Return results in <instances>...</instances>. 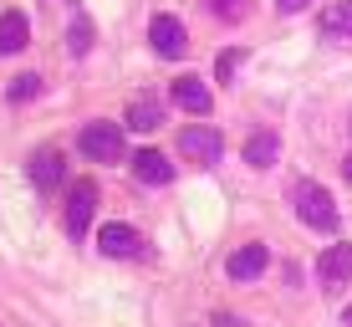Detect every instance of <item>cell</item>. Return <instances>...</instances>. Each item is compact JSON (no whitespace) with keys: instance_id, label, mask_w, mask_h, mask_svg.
I'll return each mask as SVG.
<instances>
[{"instance_id":"15","label":"cell","mask_w":352,"mask_h":327,"mask_svg":"<svg viewBox=\"0 0 352 327\" xmlns=\"http://www.w3.org/2000/svg\"><path fill=\"white\" fill-rule=\"evenodd\" d=\"M159 123H164V103L159 98H138V103L128 107V128L133 133H153Z\"/></svg>"},{"instance_id":"1","label":"cell","mask_w":352,"mask_h":327,"mask_svg":"<svg viewBox=\"0 0 352 327\" xmlns=\"http://www.w3.org/2000/svg\"><path fill=\"white\" fill-rule=\"evenodd\" d=\"M77 149L87 154V159H97V164H118L128 154V143H123V128H118V123L97 118V123H87L77 133Z\"/></svg>"},{"instance_id":"6","label":"cell","mask_w":352,"mask_h":327,"mask_svg":"<svg viewBox=\"0 0 352 327\" xmlns=\"http://www.w3.org/2000/svg\"><path fill=\"white\" fill-rule=\"evenodd\" d=\"M148 41H153L159 56H168V62H179V56L189 52V36H184V21H179V16H153Z\"/></svg>"},{"instance_id":"14","label":"cell","mask_w":352,"mask_h":327,"mask_svg":"<svg viewBox=\"0 0 352 327\" xmlns=\"http://www.w3.org/2000/svg\"><path fill=\"white\" fill-rule=\"evenodd\" d=\"M26 41H31V26H26V16L21 10H6L0 16V52H26Z\"/></svg>"},{"instance_id":"13","label":"cell","mask_w":352,"mask_h":327,"mask_svg":"<svg viewBox=\"0 0 352 327\" xmlns=\"http://www.w3.org/2000/svg\"><path fill=\"white\" fill-rule=\"evenodd\" d=\"M276 154H281V138H276L271 128L250 133V143H245V164H250V169H271V164H276Z\"/></svg>"},{"instance_id":"18","label":"cell","mask_w":352,"mask_h":327,"mask_svg":"<svg viewBox=\"0 0 352 327\" xmlns=\"http://www.w3.org/2000/svg\"><path fill=\"white\" fill-rule=\"evenodd\" d=\"M10 103H31V98H41V77L36 72H26V77H16L10 82V92H6Z\"/></svg>"},{"instance_id":"23","label":"cell","mask_w":352,"mask_h":327,"mask_svg":"<svg viewBox=\"0 0 352 327\" xmlns=\"http://www.w3.org/2000/svg\"><path fill=\"white\" fill-rule=\"evenodd\" d=\"M342 322H347V327H352V307H347V312H342Z\"/></svg>"},{"instance_id":"21","label":"cell","mask_w":352,"mask_h":327,"mask_svg":"<svg viewBox=\"0 0 352 327\" xmlns=\"http://www.w3.org/2000/svg\"><path fill=\"white\" fill-rule=\"evenodd\" d=\"M214 327H245L240 317H230V312H214Z\"/></svg>"},{"instance_id":"17","label":"cell","mask_w":352,"mask_h":327,"mask_svg":"<svg viewBox=\"0 0 352 327\" xmlns=\"http://www.w3.org/2000/svg\"><path fill=\"white\" fill-rule=\"evenodd\" d=\"M67 52H72V56H87V52H92V21H87V16L72 21V31H67Z\"/></svg>"},{"instance_id":"10","label":"cell","mask_w":352,"mask_h":327,"mask_svg":"<svg viewBox=\"0 0 352 327\" xmlns=\"http://www.w3.org/2000/svg\"><path fill=\"white\" fill-rule=\"evenodd\" d=\"M265 261H271V251H265V246H240L235 256L225 261V271L235 276V282H256V276L265 271Z\"/></svg>"},{"instance_id":"22","label":"cell","mask_w":352,"mask_h":327,"mask_svg":"<svg viewBox=\"0 0 352 327\" xmlns=\"http://www.w3.org/2000/svg\"><path fill=\"white\" fill-rule=\"evenodd\" d=\"M342 174H347V184H352V154H347V159H342Z\"/></svg>"},{"instance_id":"7","label":"cell","mask_w":352,"mask_h":327,"mask_svg":"<svg viewBox=\"0 0 352 327\" xmlns=\"http://www.w3.org/2000/svg\"><path fill=\"white\" fill-rule=\"evenodd\" d=\"M347 276H352V246H327L322 256H317V282H322V292L347 286Z\"/></svg>"},{"instance_id":"3","label":"cell","mask_w":352,"mask_h":327,"mask_svg":"<svg viewBox=\"0 0 352 327\" xmlns=\"http://www.w3.org/2000/svg\"><path fill=\"white\" fill-rule=\"evenodd\" d=\"M179 154H184L189 164L210 169V164H220L225 143H220V133H214L210 123H194V128H184V133H179Z\"/></svg>"},{"instance_id":"12","label":"cell","mask_w":352,"mask_h":327,"mask_svg":"<svg viewBox=\"0 0 352 327\" xmlns=\"http://www.w3.org/2000/svg\"><path fill=\"white\" fill-rule=\"evenodd\" d=\"M317 31L327 36V41H352V0H332V6L322 10Z\"/></svg>"},{"instance_id":"19","label":"cell","mask_w":352,"mask_h":327,"mask_svg":"<svg viewBox=\"0 0 352 327\" xmlns=\"http://www.w3.org/2000/svg\"><path fill=\"white\" fill-rule=\"evenodd\" d=\"M235 62H240V52H225L220 62H214V77H220V82H230V77H235Z\"/></svg>"},{"instance_id":"4","label":"cell","mask_w":352,"mask_h":327,"mask_svg":"<svg viewBox=\"0 0 352 327\" xmlns=\"http://www.w3.org/2000/svg\"><path fill=\"white\" fill-rule=\"evenodd\" d=\"M92 215H97V184L92 179H77L72 195H67V235H87Z\"/></svg>"},{"instance_id":"8","label":"cell","mask_w":352,"mask_h":327,"mask_svg":"<svg viewBox=\"0 0 352 327\" xmlns=\"http://www.w3.org/2000/svg\"><path fill=\"white\" fill-rule=\"evenodd\" d=\"M133 179H138V184H168V179H174V164H168V154H159V149H138L133 154Z\"/></svg>"},{"instance_id":"5","label":"cell","mask_w":352,"mask_h":327,"mask_svg":"<svg viewBox=\"0 0 352 327\" xmlns=\"http://www.w3.org/2000/svg\"><path fill=\"white\" fill-rule=\"evenodd\" d=\"M97 246H102V256H113V261H138L143 256V235L133 225H102L97 230Z\"/></svg>"},{"instance_id":"9","label":"cell","mask_w":352,"mask_h":327,"mask_svg":"<svg viewBox=\"0 0 352 327\" xmlns=\"http://www.w3.org/2000/svg\"><path fill=\"white\" fill-rule=\"evenodd\" d=\"M31 184L41 189V195H52V189L62 184V149H36L31 154Z\"/></svg>"},{"instance_id":"20","label":"cell","mask_w":352,"mask_h":327,"mask_svg":"<svg viewBox=\"0 0 352 327\" xmlns=\"http://www.w3.org/2000/svg\"><path fill=\"white\" fill-rule=\"evenodd\" d=\"M311 0H276V10H286V16H296V10H307Z\"/></svg>"},{"instance_id":"24","label":"cell","mask_w":352,"mask_h":327,"mask_svg":"<svg viewBox=\"0 0 352 327\" xmlns=\"http://www.w3.org/2000/svg\"><path fill=\"white\" fill-rule=\"evenodd\" d=\"M347 128H352V123H347Z\"/></svg>"},{"instance_id":"11","label":"cell","mask_w":352,"mask_h":327,"mask_svg":"<svg viewBox=\"0 0 352 327\" xmlns=\"http://www.w3.org/2000/svg\"><path fill=\"white\" fill-rule=\"evenodd\" d=\"M174 103L184 107V113H194V118H204L214 107V98H210V87H204L199 77H179L174 82Z\"/></svg>"},{"instance_id":"16","label":"cell","mask_w":352,"mask_h":327,"mask_svg":"<svg viewBox=\"0 0 352 327\" xmlns=\"http://www.w3.org/2000/svg\"><path fill=\"white\" fill-rule=\"evenodd\" d=\"M204 6H210V16L225 21V26H235V21L250 16V0H204Z\"/></svg>"},{"instance_id":"2","label":"cell","mask_w":352,"mask_h":327,"mask_svg":"<svg viewBox=\"0 0 352 327\" xmlns=\"http://www.w3.org/2000/svg\"><path fill=\"white\" fill-rule=\"evenodd\" d=\"M296 215H301V225H311V230H337V200L327 195L317 179L296 184Z\"/></svg>"}]
</instances>
